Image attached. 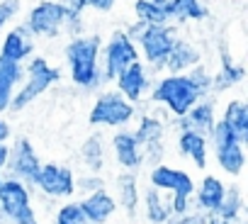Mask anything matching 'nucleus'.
<instances>
[{
	"label": "nucleus",
	"instance_id": "obj_1",
	"mask_svg": "<svg viewBox=\"0 0 248 224\" xmlns=\"http://www.w3.org/2000/svg\"><path fill=\"white\" fill-rule=\"evenodd\" d=\"M0 205L8 212V217H13L17 224H32L30 200H27V192L22 190L20 183L10 180V183L0 185Z\"/></svg>",
	"mask_w": 248,
	"mask_h": 224
},
{
	"label": "nucleus",
	"instance_id": "obj_2",
	"mask_svg": "<svg viewBox=\"0 0 248 224\" xmlns=\"http://www.w3.org/2000/svg\"><path fill=\"white\" fill-rule=\"evenodd\" d=\"M154 183L158 188H170L175 192V202H173V209L175 212H183L185 205H187V195L192 192V180L185 176V173H178V171H168V168H158L154 173Z\"/></svg>",
	"mask_w": 248,
	"mask_h": 224
},
{
	"label": "nucleus",
	"instance_id": "obj_3",
	"mask_svg": "<svg viewBox=\"0 0 248 224\" xmlns=\"http://www.w3.org/2000/svg\"><path fill=\"white\" fill-rule=\"evenodd\" d=\"M37 183L49 195H71L73 192V178H71V173L63 171V168H56V166H46L39 173Z\"/></svg>",
	"mask_w": 248,
	"mask_h": 224
},
{
	"label": "nucleus",
	"instance_id": "obj_4",
	"mask_svg": "<svg viewBox=\"0 0 248 224\" xmlns=\"http://www.w3.org/2000/svg\"><path fill=\"white\" fill-rule=\"evenodd\" d=\"M80 207V212L85 214V219H90V222H105L109 214H112V209H114V202H112V197H107L105 192H95V195H90L83 205H78Z\"/></svg>",
	"mask_w": 248,
	"mask_h": 224
},
{
	"label": "nucleus",
	"instance_id": "obj_5",
	"mask_svg": "<svg viewBox=\"0 0 248 224\" xmlns=\"http://www.w3.org/2000/svg\"><path fill=\"white\" fill-rule=\"evenodd\" d=\"M71 56H73V71L78 76V80H88L90 73H93V56H95V39L88 42V44H76L71 49Z\"/></svg>",
	"mask_w": 248,
	"mask_h": 224
},
{
	"label": "nucleus",
	"instance_id": "obj_6",
	"mask_svg": "<svg viewBox=\"0 0 248 224\" xmlns=\"http://www.w3.org/2000/svg\"><path fill=\"white\" fill-rule=\"evenodd\" d=\"M161 97H168V102H173V107L178 112H183L187 107V102L192 100V85L190 80H168L163 88H161Z\"/></svg>",
	"mask_w": 248,
	"mask_h": 224
},
{
	"label": "nucleus",
	"instance_id": "obj_7",
	"mask_svg": "<svg viewBox=\"0 0 248 224\" xmlns=\"http://www.w3.org/2000/svg\"><path fill=\"white\" fill-rule=\"evenodd\" d=\"M224 197H226V195H224L221 183H219L217 178H207L204 185H202V192H200V202H202V207L209 209V212H217V209L221 207Z\"/></svg>",
	"mask_w": 248,
	"mask_h": 224
},
{
	"label": "nucleus",
	"instance_id": "obj_8",
	"mask_svg": "<svg viewBox=\"0 0 248 224\" xmlns=\"http://www.w3.org/2000/svg\"><path fill=\"white\" fill-rule=\"evenodd\" d=\"M129 115V107L122 105L117 97H107L97 110H95V120H107V122H122L124 117Z\"/></svg>",
	"mask_w": 248,
	"mask_h": 224
},
{
	"label": "nucleus",
	"instance_id": "obj_9",
	"mask_svg": "<svg viewBox=\"0 0 248 224\" xmlns=\"http://www.w3.org/2000/svg\"><path fill=\"white\" fill-rule=\"evenodd\" d=\"M59 17H61V8H54V5H44V8H39V10L32 15L37 30H46V27L54 25Z\"/></svg>",
	"mask_w": 248,
	"mask_h": 224
},
{
	"label": "nucleus",
	"instance_id": "obj_10",
	"mask_svg": "<svg viewBox=\"0 0 248 224\" xmlns=\"http://www.w3.org/2000/svg\"><path fill=\"white\" fill-rule=\"evenodd\" d=\"M56 224H88V219H85V214L80 212L78 205H68V207H63L59 212Z\"/></svg>",
	"mask_w": 248,
	"mask_h": 224
},
{
	"label": "nucleus",
	"instance_id": "obj_11",
	"mask_svg": "<svg viewBox=\"0 0 248 224\" xmlns=\"http://www.w3.org/2000/svg\"><path fill=\"white\" fill-rule=\"evenodd\" d=\"M183 146H185V151H192V156H195V161H197L200 166L204 163V146H202V139H200V137L187 134V137L183 139Z\"/></svg>",
	"mask_w": 248,
	"mask_h": 224
},
{
	"label": "nucleus",
	"instance_id": "obj_12",
	"mask_svg": "<svg viewBox=\"0 0 248 224\" xmlns=\"http://www.w3.org/2000/svg\"><path fill=\"white\" fill-rule=\"evenodd\" d=\"M139 85H141V78H139V66H132V71H129L127 76H124V90H127L132 97H137Z\"/></svg>",
	"mask_w": 248,
	"mask_h": 224
},
{
	"label": "nucleus",
	"instance_id": "obj_13",
	"mask_svg": "<svg viewBox=\"0 0 248 224\" xmlns=\"http://www.w3.org/2000/svg\"><path fill=\"white\" fill-rule=\"evenodd\" d=\"M117 149H119V156H122L124 163H134L137 161L134 159V146H132V142L127 137H119L117 139Z\"/></svg>",
	"mask_w": 248,
	"mask_h": 224
},
{
	"label": "nucleus",
	"instance_id": "obj_14",
	"mask_svg": "<svg viewBox=\"0 0 248 224\" xmlns=\"http://www.w3.org/2000/svg\"><path fill=\"white\" fill-rule=\"evenodd\" d=\"M3 159H5V149H0V163H3Z\"/></svg>",
	"mask_w": 248,
	"mask_h": 224
},
{
	"label": "nucleus",
	"instance_id": "obj_15",
	"mask_svg": "<svg viewBox=\"0 0 248 224\" xmlns=\"http://www.w3.org/2000/svg\"><path fill=\"white\" fill-rule=\"evenodd\" d=\"M0 137H5V127L3 125H0Z\"/></svg>",
	"mask_w": 248,
	"mask_h": 224
}]
</instances>
